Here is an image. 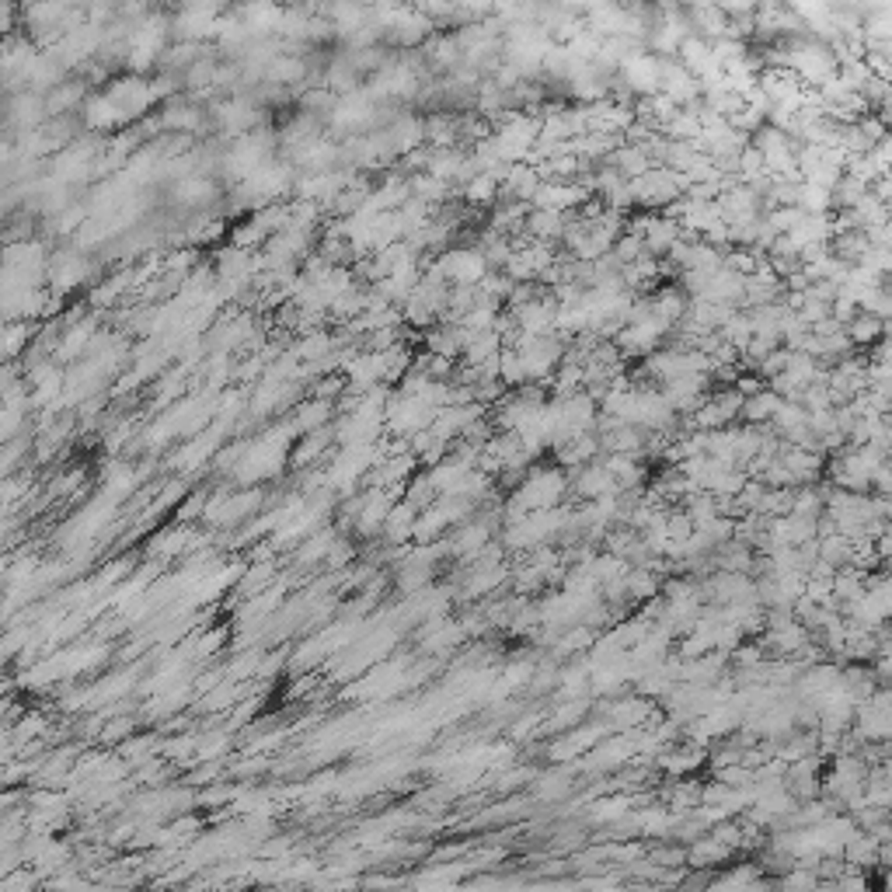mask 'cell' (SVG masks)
Here are the masks:
<instances>
[{"instance_id": "obj_1", "label": "cell", "mask_w": 892, "mask_h": 892, "mask_svg": "<svg viewBox=\"0 0 892 892\" xmlns=\"http://www.w3.org/2000/svg\"><path fill=\"white\" fill-rule=\"evenodd\" d=\"M436 411L432 405L419 401V398H409V394H398L394 401L388 405V419L384 426L398 436V440H415L419 432H429L432 422H436Z\"/></svg>"}, {"instance_id": "obj_2", "label": "cell", "mask_w": 892, "mask_h": 892, "mask_svg": "<svg viewBox=\"0 0 892 892\" xmlns=\"http://www.w3.org/2000/svg\"><path fill=\"white\" fill-rule=\"evenodd\" d=\"M659 67H663V59L659 56H649V53H632L617 70H621V80L632 88V91H638L642 98H652V94H659Z\"/></svg>"}, {"instance_id": "obj_3", "label": "cell", "mask_w": 892, "mask_h": 892, "mask_svg": "<svg viewBox=\"0 0 892 892\" xmlns=\"http://www.w3.org/2000/svg\"><path fill=\"white\" fill-rule=\"evenodd\" d=\"M513 324L520 334H551L558 332V303L547 297H534L513 307Z\"/></svg>"}, {"instance_id": "obj_4", "label": "cell", "mask_w": 892, "mask_h": 892, "mask_svg": "<svg viewBox=\"0 0 892 892\" xmlns=\"http://www.w3.org/2000/svg\"><path fill=\"white\" fill-rule=\"evenodd\" d=\"M669 328L659 321V317H642V321H634V324H628L624 332L617 334V345L624 349L628 356H652V349L663 342V334H666Z\"/></svg>"}, {"instance_id": "obj_5", "label": "cell", "mask_w": 892, "mask_h": 892, "mask_svg": "<svg viewBox=\"0 0 892 892\" xmlns=\"http://www.w3.org/2000/svg\"><path fill=\"white\" fill-rule=\"evenodd\" d=\"M634 223H642V227H634L632 234H638L645 241L649 255H669V248L684 238V227L673 217H642Z\"/></svg>"}, {"instance_id": "obj_6", "label": "cell", "mask_w": 892, "mask_h": 892, "mask_svg": "<svg viewBox=\"0 0 892 892\" xmlns=\"http://www.w3.org/2000/svg\"><path fill=\"white\" fill-rule=\"evenodd\" d=\"M834 482H836V488L857 492V495H861L865 488H872V467L861 461L857 450H844L840 461H834Z\"/></svg>"}, {"instance_id": "obj_7", "label": "cell", "mask_w": 892, "mask_h": 892, "mask_svg": "<svg viewBox=\"0 0 892 892\" xmlns=\"http://www.w3.org/2000/svg\"><path fill=\"white\" fill-rule=\"evenodd\" d=\"M80 119H84V126L91 133H109V130H119L122 122H126V115L119 112V105L112 101L109 94H91L88 101H84V109H80Z\"/></svg>"}, {"instance_id": "obj_8", "label": "cell", "mask_w": 892, "mask_h": 892, "mask_svg": "<svg viewBox=\"0 0 892 892\" xmlns=\"http://www.w3.org/2000/svg\"><path fill=\"white\" fill-rule=\"evenodd\" d=\"M561 488H565V478L558 474V471H537V474H530V482L523 484V505L530 509H547V505H555L558 495H561Z\"/></svg>"}, {"instance_id": "obj_9", "label": "cell", "mask_w": 892, "mask_h": 892, "mask_svg": "<svg viewBox=\"0 0 892 892\" xmlns=\"http://www.w3.org/2000/svg\"><path fill=\"white\" fill-rule=\"evenodd\" d=\"M213 199H217V186L206 178L203 171H192V175L175 182V203L186 206V209H206Z\"/></svg>"}, {"instance_id": "obj_10", "label": "cell", "mask_w": 892, "mask_h": 892, "mask_svg": "<svg viewBox=\"0 0 892 892\" xmlns=\"http://www.w3.org/2000/svg\"><path fill=\"white\" fill-rule=\"evenodd\" d=\"M611 167L624 178V182H634V178L649 175L652 167H659V165L652 161L645 147H638V143H621V147L611 154Z\"/></svg>"}, {"instance_id": "obj_11", "label": "cell", "mask_w": 892, "mask_h": 892, "mask_svg": "<svg viewBox=\"0 0 892 892\" xmlns=\"http://www.w3.org/2000/svg\"><path fill=\"white\" fill-rule=\"evenodd\" d=\"M568 213H555V209H534L530 217H526V238L530 241H540V244H551L558 241V238H565V230H568Z\"/></svg>"}, {"instance_id": "obj_12", "label": "cell", "mask_w": 892, "mask_h": 892, "mask_svg": "<svg viewBox=\"0 0 892 892\" xmlns=\"http://www.w3.org/2000/svg\"><path fill=\"white\" fill-rule=\"evenodd\" d=\"M780 405H784V398H780L778 390H770V388H763V390H757L753 398H746V405H743V419H746V426H774V419H778V411H780Z\"/></svg>"}, {"instance_id": "obj_13", "label": "cell", "mask_w": 892, "mask_h": 892, "mask_svg": "<svg viewBox=\"0 0 892 892\" xmlns=\"http://www.w3.org/2000/svg\"><path fill=\"white\" fill-rule=\"evenodd\" d=\"M84 101H88V98H84V84H80V80H63L56 91L46 94V112L63 119L70 109H84Z\"/></svg>"}, {"instance_id": "obj_14", "label": "cell", "mask_w": 892, "mask_h": 892, "mask_svg": "<svg viewBox=\"0 0 892 892\" xmlns=\"http://www.w3.org/2000/svg\"><path fill=\"white\" fill-rule=\"evenodd\" d=\"M576 488L582 492V495H589V499H607V495H613L617 492V484H613L611 471L603 464H589L579 471V482Z\"/></svg>"}, {"instance_id": "obj_15", "label": "cell", "mask_w": 892, "mask_h": 892, "mask_svg": "<svg viewBox=\"0 0 892 892\" xmlns=\"http://www.w3.org/2000/svg\"><path fill=\"white\" fill-rule=\"evenodd\" d=\"M307 77V59H300V56H276L272 63H269V70H265V84H297V80H303Z\"/></svg>"}, {"instance_id": "obj_16", "label": "cell", "mask_w": 892, "mask_h": 892, "mask_svg": "<svg viewBox=\"0 0 892 892\" xmlns=\"http://www.w3.org/2000/svg\"><path fill=\"white\" fill-rule=\"evenodd\" d=\"M199 119H203V112L196 109V105H188V101H171V105H165V112H161V126H165V130L192 133L196 126H199Z\"/></svg>"}, {"instance_id": "obj_17", "label": "cell", "mask_w": 892, "mask_h": 892, "mask_svg": "<svg viewBox=\"0 0 892 892\" xmlns=\"http://www.w3.org/2000/svg\"><path fill=\"white\" fill-rule=\"evenodd\" d=\"M844 332H847V338H851V345H875V342L886 334V321H878V317L857 311V317L844 328Z\"/></svg>"}, {"instance_id": "obj_18", "label": "cell", "mask_w": 892, "mask_h": 892, "mask_svg": "<svg viewBox=\"0 0 892 892\" xmlns=\"http://www.w3.org/2000/svg\"><path fill=\"white\" fill-rule=\"evenodd\" d=\"M596 446H600V436L596 432H589V436H579V440H572V443L558 446V461L565 467H586L589 461H593Z\"/></svg>"}, {"instance_id": "obj_19", "label": "cell", "mask_w": 892, "mask_h": 892, "mask_svg": "<svg viewBox=\"0 0 892 892\" xmlns=\"http://www.w3.org/2000/svg\"><path fill=\"white\" fill-rule=\"evenodd\" d=\"M857 307H861L865 314L878 317V321H892V293L886 290V286H872V290H865V293L857 297Z\"/></svg>"}, {"instance_id": "obj_20", "label": "cell", "mask_w": 892, "mask_h": 892, "mask_svg": "<svg viewBox=\"0 0 892 892\" xmlns=\"http://www.w3.org/2000/svg\"><path fill=\"white\" fill-rule=\"evenodd\" d=\"M91 332H94V321H77V324H70L67 334L59 338V359H74V356L84 353Z\"/></svg>"}, {"instance_id": "obj_21", "label": "cell", "mask_w": 892, "mask_h": 892, "mask_svg": "<svg viewBox=\"0 0 892 892\" xmlns=\"http://www.w3.org/2000/svg\"><path fill=\"white\" fill-rule=\"evenodd\" d=\"M645 255H649V248H645V241H642L638 234H632V230H624L621 241L613 244V259L621 261V265H634V261L645 259Z\"/></svg>"}, {"instance_id": "obj_22", "label": "cell", "mask_w": 892, "mask_h": 892, "mask_svg": "<svg viewBox=\"0 0 892 892\" xmlns=\"http://www.w3.org/2000/svg\"><path fill=\"white\" fill-rule=\"evenodd\" d=\"M791 359H795V353H791V349H774V353L767 356L757 370H760L767 380H774V377H780V373L791 366Z\"/></svg>"}, {"instance_id": "obj_23", "label": "cell", "mask_w": 892, "mask_h": 892, "mask_svg": "<svg viewBox=\"0 0 892 892\" xmlns=\"http://www.w3.org/2000/svg\"><path fill=\"white\" fill-rule=\"evenodd\" d=\"M875 359H878V363H889V366H892V338H886V342L875 349Z\"/></svg>"}, {"instance_id": "obj_24", "label": "cell", "mask_w": 892, "mask_h": 892, "mask_svg": "<svg viewBox=\"0 0 892 892\" xmlns=\"http://www.w3.org/2000/svg\"><path fill=\"white\" fill-rule=\"evenodd\" d=\"M886 855H889V857H892V847H889V851H886Z\"/></svg>"}, {"instance_id": "obj_25", "label": "cell", "mask_w": 892, "mask_h": 892, "mask_svg": "<svg viewBox=\"0 0 892 892\" xmlns=\"http://www.w3.org/2000/svg\"><path fill=\"white\" fill-rule=\"evenodd\" d=\"M889 426H892V419H889Z\"/></svg>"}]
</instances>
